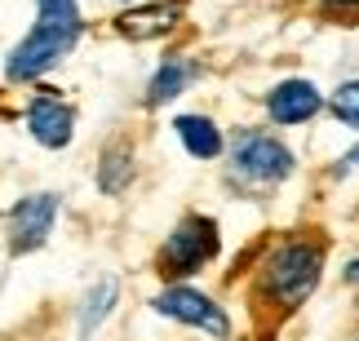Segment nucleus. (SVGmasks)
<instances>
[{
  "instance_id": "1",
  "label": "nucleus",
  "mask_w": 359,
  "mask_h": 341,
  "mask_svg": "<svg viewBox=\"0 0 359 341\" xmlns=\"http://www.w3.org/2000/svg\"><path fill=\"white\" fill-rule=\"evenodd\" d=\"M80 40V5L76 0H36V27L18 49L9 53L5 76L9 80H36L58 58L72 53Z\"/></svg>"
},
{
  "instance_id": "2",
  "label": "nucleus",
  "mask_w": 359,
  "mask_h": 341,
  "mask_svg": "<svg viewBox=\"0 0 359 341\" xmlns=\"http://www.w3.org/2000/svg\"><path fill=\"white\" fill-rule=\"evenodd\" d=\"M320 270H324V249L320 244H284L266 266V284H271L275 302L284 310H293L315 293Z\"/></svg>"
},
{
  "instance_id": "3",
  "label": "nucleus",
  "mask_w": 359,
  "mask_h": 341,
  "mask_svg": "<svg viewBox=\"0 0 359 341\" xmlns=\"http://www.w3.org/2000/svg\"><path fill=\"white\" fill-rule=\"evenodd\" d=\"M213 253H217V226L209 217H187L169 235V244H164L160 270L164 275H191V270H200Z\"/></svg>"
},
{
  "instance_id": "4",
  "label": "nucleus",
  "mask_w": 359,
  "mask_h": 341,
  "mask_svg": "<svg viewBox=\"0 0 359 341\" xmlns=\"http://www.w3.org/2000/svg\"><path fill=\"white\" fill-rule=\"evenodd\" d=\"M156 310L160 315H169L177 323H191V328H204L209 337H226L231 323L222 315V306H213V297H204L196 288H164L156 297Z\"/></svg>"
},
{
  "instance_id": "5",
  "label": "nucleus",
  "mask_w": 359,
  "mask_h": 341,
  "mask_svg": "<svg viewBox=\"0 0 359 341\" xmlns=\"http://www.w3.org/2000/svg\"><path fill=\"white\" fill-rule=\"evenodd\" d=\"M236 169L253 182H280V177L293 173V155L271 133H244L236 142Z\"/></svg>"
},
{
  "instance_id": "6",
  "label": "nucleus",
  "mask_w": 359,
  "mask_h": 341,
  "mask_svg": "<svg viewBox=\"0 0 359 341\" xmlns=\"http://www.w3.org/2000/svg\"><path fill=\"white\" fill-rule=\"evenodd\" d=\"M53 217H58V200L53 195H27L13 204L9 213V249L13 253H32L49 239Z\"/></svg>"
},
{
  "instance_id": "7",
  "label": "nucleus",
  "mask_w": 359,
  "mask_h": 341,
  "mask_svg": "<svg viewBox=\"0 0 359 341\" xmlns=\"http://www.w3.org/2000/svg\"><path fill=\"white\" fill-rule=\"evenodd\" d=\"M27 129H32V138L40 146H67L72 142V129H76V111L67 102H58L53 93H40V98H32V106H27Z\"/></svg>"
},
{
  "instance_id": "8",
  "label": "nucleus",
  "mask_w": 359,
  "mask_h": 341,
  "mask_svg": "<svg viewBox=\"0 0 359 341\" xmlns=\"http://www.w3.org/2000/svg\"><path fill=\"white\" fill-rule=\"evenodd\" d=\"M266 111L275 125H302V120H311L320 111V89L311 80H284L280 89H271Z\"/></svg>"
},
{
  "instance_id": "9",
  "label": "nucleus",
  "mask_w": 359,
  "mask_h": 341,
  "mask_svg": "<svg viewBox=\"0 0 359 341\" xmlns=\"http://www.w3.org/2000/svg\"><path fill=\"white\" fill-rule=\"evenodd\" d=\"M177 138H182V146L196 160H213V155H222V133H217V125L209 116H182L177 120Z\"/></svg>"
},
{
  "instance_id": "10",
  "label": "nucleus",
  "mask_w": 359,
  "mask_h": 341,
  "mask_svg": "<svg viewBox=\"0 0 359 341\" xmlns=\"http://www.w3.org/2000/svg\"><path fill=\"white\" fill-rule=\"evenodd\" d=\"M191 76H196V67H191V62H182V58H164V67L156 71V80H151V89H147V102L160 106V102L177 98V93L191 85Z\"/></svg>"
},
{
  "instance_id": "11",
  "label": "nucleus",
  "mask_w": 359,
  "mask_h": 341,
  "mask_svg": "<svg viewBox=\"0 0 359 341\" xmlns=\"http://www.w3.org/2000/svg\"><path fill=\"white\" fill-rule=\"evenodd\" d=\"M169 27H173V9H164V5L133 9V13H124V18H120V32L129 36V40H151V36L169 32Z\"/></svg>"
},
{
  "instance_id": "12",
  "label": "nucleus",
  "mask_w": 359,
  "mask_h": 341,
  "mask_svg": "<svg viewBox=\"0 0 359 341\" xmlns=\"http://www.w3.org/2000/svg\"><path fill=\"white\" fill-rule=\"evenodd\" d=\"M129 155H124V151H107V160H102V177H98V182H102V190H107V195H116V190L124 186V182H129Z\"/></svg>"
},
{
  "instance_id": "13",
  "label": "nucleus",
  "mask_w": 359,
  "mask_h": 341,
  "mask_svg": "<svg viewBox=\"0 0 359 341\" xmlns=\"http://www.w3.org/2000/svg\"><path fill=\"white\" fill-rule=\"evenodd\" d=\"M111 302H116V284H111V279H102L98 288L89 293V306H85V333L93 328V323H102V319H107Z\"/></svg>"
},
{
  "instance_id": "14",
  "label": "nucleus",
  "mask_w": 359,
  "mask_h": 341,
  "mask_svg": "<svg viewBox=\"0 0 359 341\" xmlns=\"http://www.w3.org/2000/svg\"><path fill=\"white\" fill-rule=\"evenodd\" d=\"M333 111H337L341 125L359 129V80H351V85H341V89L333 93Z\"/></svg>"
},
{
  "instance_id": "15",
  "label": "nucleus",
  "mask_w": 359,
  "mask_h": 341,
  "mask_svg": "<svg viewBox=\"0 0 359 341\" xmlns=\"http://www.w3.org/2000/svg\"><path fill=\"white\" fill-rule=\"evenodd\" d=\"M346 279H355V284H359V262H351V270H346Z\"/></svg>"
},
{
  "instance_id": "16",
  "label": "nucleus",
  "mask_w": 359,
  "mask_h": 341,
  "mask_svg": "<svg viewBox=\"0 0 359 341\" xmlns=\"http://www.w3.org/2000/svg\"><path fill=\"white\" fill-rule=\"evenodd\" d=\"M328 5H359V0H328Z\"/></svg>"
}]
</instances>
